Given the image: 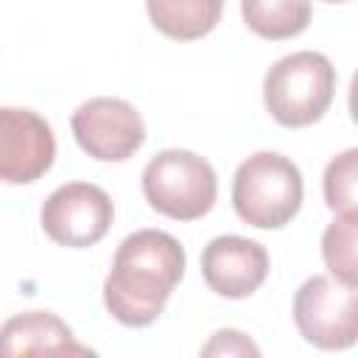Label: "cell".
<instances>
[{"label": "cell", "instance_id": "cell-1", "mask_svg": "<svg viewBox=\"0 0 358 358\" xmlns=\"http://www.w3.org/2000/svg\"><path fill=\"white\" fill-rule=\"evenodd\" d=\"M185 246L162 229H137L115 252L103 280V305L126 327H148L165 310L185 274Z\"/></svg>", "mask_w": 358, "mask_h": 358}, {"label": "cell", "instance_id": "cell-2", "mask_svg": "<svg viewBox=\"0 0 358 358\" xmlns=\"http://www.w3.org/2000/svg\"><path fill=\"white\" fill-rule=\"evenodd\" d=\"M336 95V67L316 50L277 59L263 78V103L285 129H302L330 109Z\"/></svg>", "mask_w": 358, "mask_h": 358}, {"label": "cell", "instance_id": "cell-3", "mask_svg": "<svg viewBox=\"0 0 358 358\" xmlns=\"http://www.w3.org/2000/svg\"><path fill=\"white\" fill-rule=\"evenodd\" d=\"M302 190V173L288 157L277 151H257L235 171L232 207L249 227L280 229L299 213Z\"/></svg>", "mask_w": 358, "mask_h": 358}, {"label": "cell", "instance_id": "cell-4", "mask_svg": "<svg viewBox=\"0 0 358 358\" xmlns=\"http://www.w3.org/2000/svg\"><path fill=\"white\" fill-rule=\"evenodd\" d=\"M143 196L173 221H196L213 210L218 176L204 157L187 148H165L143 171Z\"/></svg>", "mask_w": 358, "mask_h": 358}, {"label": "cell", "instance_id": "cell-5", "mask_svg": "<svg viewBox=\"0 0 358 358\" xmlns=\"http://www.w3.org/2000/svg\"><path fill=\"white\" fill-rule=\"evenodd\" d=\"M299 336L319 350H347L358 338V291L336 277L313 274L294 296Z\"/></svg>", "mask_w": 358, "mask_h": 358}, {"label": "cell", "instance_id": "cell-6", "mask_svg": "<svg viewBox=\"0 0 358 358\" xmlns=\"http://www.w3.org/2000/svg\"><path fill=\"white\" fill-rule=\"evenodd\" d=\"M115 207L103 187L92 182H67L56 187L39 213L45 235L70 249L95 246L112 227Z\"/></svg>", "mask_w": 358, "mask_h": 358}, {"label": "cell", "instance_id": "cell-7", "mask_svg": "<svg viewBox=\"0 0 358 358\" xmlns=\"http://www.w3.org/2000/svg\"><path fill=\"white\" fill-rule=\"evenodd\" d=\"M70 126L81 151L101 162H123L145 143V123L140 112L123 98L101 95L84 101L73 112Z\"/></svg>", "mask_w": 358, "mask_h": 358}, {"label": "cell", "instance_id": "cell-8", "mask_svg": "<svg viewBox=\"0 0 358 358\" xmlns=\"http://www.w3.org/2000/svg\"><path fill=\"white\" fill-rule=\"evenodd\" d=\"M56 159L50 123L17 106H0V182L31 185L42 179Z\"/></svg>", "mask_w": 358, "mask_h": 358}, {"label": "cell", "instance_id": "cell-9", "mask_svg": "<svg viewBox=\"0 0 358 358\" xmlns=\"http://www.w3.org/2000/svg\"><path fill=\"white\" fill-rule=\"evenodd\" d=\"M268 252L241 235H218L201 252V274L210 291L227 299L252 296L268 277Z\"/></svg>", "mask_w": 358, "mask_h": 358}, {"label": "cell", "instance_id": "cell-10", "mask_svg": "<svg viewBox=\"0 0 358 358\" xmlns=\"http://www.w3.org/2000/svg\"><path fill=\"white\" fill-rule=\"evenodd\" d=\"M14 355H92V350L76 341L73 330L56 313L28 310L0 327V358Z\"/></svg>", "mask_w": 358, "mask_h": 358}, {"label": "cell", "instance_id": "cell-11", "mask_svg": "<svg viewBox=\"0 0 358 358\" xmlns=\"http://www.w3.org/2000/svg\"><path fill=\"white\" fill-rule=\"evenodd\" d=\"M148 20L159 34L176 42L207 36L224 11V0H145Z\"/></svg>", "mask_w": 358, "mask_h": 358}, {"label": "cell", "instance_id": "cell-12", "mask_svg": "<svg viewBox=\"0 0 358 358\" xmlns=\"http://www.w3.org/2000/svg\"><path fill=\"white\" fill-rule=\"evenodd\" d=\"M243 22L263 39H291L310 25V0H241Z\"/></svg>", "mask_w": 358, "mask_h": 358}, {"label": "cell", "instance_id": "cell-13", "mask_svg": "<svg viewBox=\"0 0 358 358\" xmlns=\"http://www.w3.org/2000/svg\"><path fill=\"white\" fill-rule=\"evenodd\" d=\"M355 243H358V213L355 210L336 213V218L327 224L322 235V257L327 271L344 285H358Z\"/></svg>", "mask_w": 358, "mask_h": 358}, {"label": "cell", "instance_id": "cell-14", "mask_svg": "<svg viewBox=\"0 0 358 358\" xmlns=\"http://www.w3.org/2000/svg\"><path fill=\"white\" fill-rule=\"evenodd\" d=\"M324 201L333 213H350L358 201V151L347 148L344 154L333 157L324 168L322 179Z\"/></svg>", "mask_w": 358, "mask_h": 358}, {"label": "cell", "instance_id": "cell-15", "mask_svg": "<svg viewBox=\"0 0 358 358\" xmlns=\"http://www.w3.org/2000/svg\"><path fill=\"white\" fill-rule=\"evenodd\" d=\"M201 352L204 355H257L260 350L241 333V330H218L213 338H210V344H204L201 347Z\"/></svg>", "mask_w": 358, "mask_h": 358}, {"label": "cell", "instance_id": "cell-16", "mask_svg": "<svg viewBox=\"0 0 358 358\" xmlns=\"http://www.w3.org/2000/svg\"><path fill=\"white\" fill-rule=\"evenodd\" d=\"M324 3H347V0H324Z\"/></svg>", "mask_w": 358, "mask_h": 358}]
</instances>
